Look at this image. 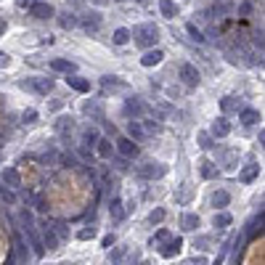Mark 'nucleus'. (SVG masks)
<instances>
[{
    "label": "nucleus",
    "mask_w": 265,
    "mask_h": 265,
    "mask_svg": "<svg viewBox=\"0 0 265 265\" xmlns=\"http://www.w3.org/2000/svg\"><path fill=\"white\" fill-rule=\"evenodd\" d=\"M130 37H135V45L151 50L156 45V40H159V30H156L154 24H140V27H135V30L130 32Z\"/></svg>",
    "instance_id": "obj_1"
},
{
    "label": "nucleus",
    "mask_w": 265,
    "mask_h": 265,
    "mask_svg": "<svg viewBox=\"0 0 265 265\" xmlns=\"http://www.w3.org/2000/svg\"><path fill=\"white\" fill-rule=\"evenodd\" d=\"M21 88L32 90L37 95H48L53 90V80H48V77H30V80H21Z\"/></svg>",
    "instance_id": "obj_2"
},
{
    "label": "nucleus",
    "mask_w": 265,
    "mask_h": 265,
    "mask_svg": "<svg viewBox=\"0 0 265 265\" xmlns=\"http://www.w3.org/2000/svg\"><path fill=\"white\" fill-rule=\"evenodd\" d=\"M24 223H27V239H30V249H35V255L43 257V255H45V247H43L40 236L35 234V225H32V215H30V212H24Z\"/></svg>",
    "instance_id": "obj_3"
},
{
    "label": "nucleus",
    "mask_w": 265,
    "mask_h": 265,
    "mask_svg": "<svg viewBox=\"0 0 265 265\" xmlns=\"http://www.w3.org/2000/svg\"><path fill=\"white\" fill-rule=\"evenodd\" d=\"M178 75H180V80H183L188 88H196V85H199V72H196L194 64H180V72H178Z\"/></svg>",
    "instance_id": "obj_4"
},
{
    "label": "nucleus",
    "mask_w": 265,
    "mask_h": 265,
    "mask_svg": "<svg viewBox=\"0 0 265 265\" xmlns=\"http://www.w3.org/2000/svg\"><path fill=\"white\" fill-rule=\"evenodd\" d=\"M167 172V167L162 165V162H146L143 167H140V175L143 178H162Z\"/></svg>",
    "instance_id": "obj_5"
},
{
    "label": "nucleus",
    "mask_w": 265,
    "mask_h": 265,
    "mask_svg": "<svg viewBox=\"0 0 265 265\" xmlns=\"http://www.w3.org/2000/svg\"><path fill=\"white\" fill-rule=\"evenodd\" d=\"M127 138L135 140V143H143V140L149 138V135H146L143 125H140L138 120H130V122H127Z\"/></svg>",
    "instance_id": "obj_6"
},
{
    "label": "nucleus",
    "mask_w": 265,
    "mask_h": 265,
    "mask_svg": "<svg viewBox=\"0 0 265 265\" xmlns=\"http://www.w3.org/2000/svg\"><path fill=\"white\" fill-rule=\"evenodd\" d=\"M117 151H120V154L125 156V159H130V156L138 154V143H135V140H130V138L125 135V138L117 140Z\"/></svg>",
    "instance_id": "obj_7"
},
{
    "label": "nucleus",
    "mask_w": 265,
    "mask_h": 265,
    "mask_svg": "<svg viewBox=\"0 0 265 265\" xmlns=\"http://www.w3.org/2000/svg\"><path fill=\"white\" fill-rule=\"evenodd\" d=\"M228 133H231V122L225 120V117H218V120L212 122V130H210V135H212V138H225Z\"/></svg>",
    "instance_id": "obj_8"
},
{
    "label": "nucleus",
    "mask_w": 265,
    "mask_h": 265,
    "mask_svg": "<svg viewBox=\"0 0 265 265\" xmlns=\"http://www.w3.org/2000/svg\"><path fill=\"white\" fill-rule=\"evenodd\" d=\"M30 14L35 16V19H50V16H56V11H53L50 3H35L30 8Z\"/></svg>",
    "instance_id": "obj_9"
},
{
    "label": "nucleus",
    "mask_w": 265,
    "mask_h": 265,
    "mask_svg": "<svg viewBox=\"0 0 265 265\" xmlns=\"http://www.w3.org/2000/svg\"><path fill=\"white\" fill-rule=\"evenodd\" d=\"M162 59H165V53H162L159 48H151V50H146V53L140 56V64L143 66H156Z\"/></svg>",
    "instance_id": "obj_10"
},
{
    "label": "nucleus",
    "mask_w": 265,
    "mask_h": 265,
    "mask_svg": "<svg viewBox=\"0 0 265 265\" xmlns=\"http://www.w3.org/2000/svg\"><path fill=\"white\" fill-rule=\"evenodd\" d=\"M66 85L75 88L77 93H88L90 90V82L85 80V77H77V75H66Z\"/></svg>",
    "instance_id": "obj_11"
},
{
    "label": "nucleus",
    "mask_w": 265,
    "mask_h": 265,
    "mask_svg": "<svg viewBox=\"0 0 265 265\" xmlns=\"http://www.w3.org/2000/svg\"><path fill=\"white\" fill-rule=\"evenodd\" d=\"M82 27H85L88 32H98V27H101V14H98V11H90V14H85Z\"/></svg>",
    "instance_id": "obj_12"
},
{
    "label": "nucleus",
    "mask_w": 265,
    "mask_h": 265,
    "mask_svg": "<svg viewBox=\"0 0 265 265\" xmlns=\"http://www.w3.org/2000/svg\"><path fill=\"white\" fill-rule=\"evenodd\" d=\"M50 69L64 72V75H75V69H77V66L72 64V61H66V59H53V61H50Z\"/></svg>",
    "instance_id": "obj_13"
},
{
    "label": "nucleus",
    "mask_w": 265,
    "mask_h": 265,
    "mask_svg": "<svg viewBox=\"0 0 265 265\" xmlns=\"http://www.w3.org/2000/svg\"><path fill=\"white\" fill-rule=\"evenodd\" d=\"M43 247L45 249H56V247H59V236H56V231L48 228V225L43 228Z\"/></svg>",
    "instance_id": "obj_14"
},
{
    "label": "nucleus",
    "mask_w": 265,
    "mask_h": 265,
    "mask_svg": "<svg viewBox=\"0 0 265 265\" xmlns=\"http://www.w3.org/2000/svg\"><path fill=\"white\" fill-rule=\"evenodd\" d=\"M180 247H183V241H180V239L165 241V247H162V257H175L178 252H180Z\"/></svg>",
    "instance_id": "obj_15"
},
{
    "label": "nucleus",
    "mask_w": 265,
    "mask_h": 265,
    "mask_svg": "<svg viewBox=\"0 0 265 265\" xmlns=\"http://www.w3.org/2000/svg\"><path fill=\"white\" fill-rule=\"evenodd\" d=\"M95 149H98V156H104V159H111V151H114V146H111L109 138H98Z\"/></svg>",
    "instance_id": "obj_16"
},
{
    "label": "nucleus",
    "mask_w": 265,
    "mask_h": 265,
    "mask_svg": "<svg viewBox=\"0 0 265 265\" xmlns=\"http://www.w3.org/2000/svg\"><path fill=\"white\" fill-rule=\"evenodd\" d=\"M228 202H231V194H228V191H223V188L215 191V194L210 196V204H212V207H225Z\"/></svg>",
    "instance_id": "obj_17"
},
{
    "label": "nucleus",
    "mask_w": 265,
    "mask_h": 265,
    "mask_svg": "<svg viewBox=\"0 0 265 265\" xmlns=\"http://www.w3.org/2000/svg\"><path fill=\"white\" fill-rule=\"evenodd\" d=\"M140 111H143V104H140L138 98H127L125 101V114L127 117H138Z\"/></svg>",
    "instance_id": "obj_18"
},
{
    "label": "nucleus",
    "mask_w": 265,
    "mask_h": 265,
    "mask_svg": "<svg viewBox=\"0 0 265 265\" xmlns=\"http://www.w3.org/2000/svg\"><path fill=\"white\" fill-rule=\"evenodd\" d=\"M239 122L249 127V125H255V122H260V114H257L255 109H244V111L239 114Z\"/></svg>",
    "instance_id": "obj_19"
},
{
    "label": "nucleus",
    "mask_w": 265,
    "mask_h": 265,
    "mask_svg": "<svg viewBox=\"0 0 265 265\" xmlns=\"http://www.w3.org/2000/svg\"><path fill=\"white\" fill-rule=\"evenodd\" d=\"M109 212H111L114 220H122V218H125V210H122V199H120V196H114V199L109 202Z\"/></svg>",
    "instance_id": "obj_20"
},
{
    "label": "nucleus",
    "mask_w": 265,
    "mask_h": 265,
    "mask_svg": "<svg viewBox=\"0 0 265 265\" xmlns=\"http://www.w3.org/2000/svg\"><path fill=\"white\" fill-rule=\"evenodd\" d=\"M199 215H194V212H186V215H183V220H180V225H183V228L186 231H196V228H199Z\"/></svg>",
    "instance_id": "obj_21"
},
{
    "label": "nucleus",
    "mask_w": 265,
    "mask_h": 265,
    "mask_svg": "<svg viewBox=\"0 0 265 265\" xmlns=\"http://www.w3.org/2000/svg\"><path fill=\"white\" fill-rule=\"evenodd\" d=\"M159 11H162L165 19H172V16L178 14V5L172 3V0H159Z\"/></svg>",
    "instance_id": "obj_22"
},
{
    "label": "nucleus",
    "mask_w": 265,
    "mask_h": 265,
    "mask_svg": "<svg viewBox=\"0 0 265 265\" xmlns=\"http://www.w3.org/2000/svg\"><path fill=\"white\" fill-rule=\"evenodd\" d=\"M3 180L11 186V188H19L21 186V180H19V172L14 170V167H5V172H3Z\"/></svg>",
    "instance_id": "obj_23"
},
{
    "label": "nucleus",
    "mask_w": 265,
    "mask_h": 265,
    "mask_svg": "<svg viewBox=\"0 0 265 265\" xmlns=\"http://www.w3.org/2000/svg\"><path fill=\"white\" fill-rule=\"evenodd\" d=\"M72 127H75V120H72V117H59V122H56V130H59L61 135L72 133Z\"/></svg>",
    "instance_id": "obj_24"
},
{
    "label": "nucleus",
    "mask_w": 265,
    "mask_h": 265,
    "mask_svg": "<svg viewBox=\"0 0 265 265\" xmlns=\"http://www.w3.org/2000/svg\"><path fill=\"white\" fill-rule=\"evenodd\" d=\"M223 111L225 114H231V111H239V98H234V95H225V98L220 101Z\"/></svg>",
    "instance_id": "obj_25"
},
{
    "label": "nucleus",
    "mask_w": 265,
    "mask_h": 265,
    "mask_svg": "<svg viewBox=\"0 0 265 265\" xmlns=\"http://www.w3.org/2000/svg\"><path fill=\"white\" fill-rule=\"evenodd\" d=\"M257 172H260V165H247L244 172H241V180H244V183H252V180L257 178Z\"/></svg>",
    "instance_id": "obj_26"
},
{
    "label": "nucleus",
    "mask_w": 265,
    "mask_h": 265,
    "mask_svg": "<svg viewBox=\"0 0 265 265\" xmlns=\"http://www.w3.org/2000/svg\"><path fill=\"white\" fill-rule=\"evenodd\" d=\"M82 143H85V149L88 146H95L98 143V133H95L93 127H85V130H82Z\"/></svg>",
    "instance_id": "obj_27"
},
{
    "label": "nucleus",
    "mask_w": 265,
    "mask_h": 265,
    "mask_svg": "<svg viewBox=\"0 0 265 265\" xmlns=\"http://www.w3.org/2000/svg\"><path fill=\"white\" fill-rule=\"evenodd\" d=\"M212 225H215V228H228V225H231V215H228V212H218V215L212 218Z\"/></svg>",
    "instance_id": "obj_28"
},
{
    "label": "nucleus",
    "mask_w": 265,
    "mask_h": 265,
    "mask_svg": "<svg viewBox=\"0 0 265 265\" xmlns=\"http://www.w3.org/2000/svg\"><path fill=\"white\" fill-rule=\"evenodd\" d=\"M59 24L64 27V30H72V27H77V24H80V19H77L75 14H64V16L59 19Z\"/></svg>",
    "instance_id": "obj_29"
},
{
    "label": "nucleus",
    "mask_w": 265,
    "mask_h": 265,
    "mask_svg": "<svg viewBox=\"0 0 265 265\" xmlns=\"http://www.w3.org/2000/svg\"><path fill=\"white\" fill-rule=\"evenodd\" d=\"M117 45H125L127 40H130V30H125V27H120V30H114V37H111Z\"/></svg>",
    "instance_id": "obj_30"
},
{
    "label": "nucleus",
    "mask_w": 265,
    "mask_h": 265,
    "mask_svg": "<svg viewBox=\"0 0 265 265\" xmlns=\"http://www.w3.org/2000/svg\"><path fill=\"white\" fill-rule=\"evenodd\" d=\"M215 175H218V167L210 159H204L202 162V178H215Z\"/></svg>",
    "instance_id": "obj_31"
},
{
    "label": "nucleus",
    "mask_w": 265,
    "mask_h": 265,
    "mask_svg": "<svg viewBox=\"0 0 265 265\" xmlns=\"http://www.w3.org/2000/svg\"><path fill=\"white\" fill-rule=\"evenodd\" d=\"M101 82H104V88H125L120 82V77H114V75H106V77H101Z\"/></svg>",
    "instance_id": "obj_32"
},
{
    "label": "nucleus",
    "mask_w": 265,
    "mask_h": 265,
    "mask_svg": "<svg viewBox=\"0 0 265 265\" xmlns=\"http://www.w3.org/2000/svg\"><path fill=\"white\" fill-rule=\"evenodd\" d=\"M140 125H143L146 135H149V133H159V130H162V125H159V122H156V120H143V122H140Z\"/></svg>",
    "instance_id": "obj_33"
},
{
    "label": "nucleus",
    "mask_w": 265,
    "mask_h": 265,
    "mask_svg": "<svg viewBox=\"0 0 265 265\" xmlns=\"http://www.w3.org/2000/svg\"><path fill=\"white\" fill-rule=\"evenodd\" d=\"M82 111H85V114H93L95 120H101V109H98V104H95V101L85 104V106H82Z\"/></svg>",
    "instance_id": "obj_34"
},
{
    "label": "nucleus",
    "mask_w": 265,
    "mask_h": 265,
    "mask_svg": "<svg viewBox=\"0 0 265 265\" xmlns=\"http://www.w3.org/2000/svg\"><path fill=\"white\" fill-rule=\"evenodd\" d=\"M186 32H188V35L194 37L196 43H204V35H202V32L196 30V24H186Z\"/></svg>",
    "instance_id": "obj_35"
},
{
    "label": "nucleus",
    "mask_w": 265,
    "mask_h": 265,
    "mask_svg": "<svg viewBox=\"0 0 265 265\" xmlns=\"http://www.w3.org/2000/svg\"><path fill=\"white\" fill-rule=\"evenodd\" d=\"M21 120H24V125H35V122H37V111L35 109H27L24 114H21Z\"/></svg>",
    "instance_id": "obj_36"
},
{
    "label": "nucleus",
    "mask_w": 265,
    "mask_h": 265,
    "mask_svg": "<svg viewBox=\"0 0 265 265\" xmlns=\"http://www.w3.org/2000/svg\"><path fill=\"white\" fill-rule=\"evenodd\" d=\"M199 146L202 149H212V146H215L212 143V135L210 133H199Z\"/></svg>",
    "instance_id": "obj_37"
},
{
    "label": "nucleus",
    "mask_w": 265,
    "mask_h": 265,
    "mask_svg": "<svg viewBox=\"0 0 265 265\" xmlns=\"http://www.w3.org/2000/svg\"><path fill=\"white\" fill-rule=\"evenodd\" d=\"M93 236H95V228H93V225H88V228H82L80 234H77V239H80V241H88V239H93Z\"/></svg>",
    "instance_id": "obj_38"
},
{
    "label": "nucleus",
    "mask_w": 265,
    "mask_h": 265,
    "mask_svg": "<svg viewBox=\"0 0 265 265\" xmlns=\"http://www.w3.org/2000/svg\"><path fill=\"white\" fill-rule=\"evenodd\" d=\"M162 220H165V210H162V207H159V210H154V212L149 215V223H151V225H154V223H162Z\"/></svg>",
    "instance_id": "obj_39"
},
{
    "label": "nucleus",
    "mask_w": 265,
    "mask_h": 265,
    "mask_svg": "<svg viewBox=\"0 0 265 265\" xmlns=\"http://www.w3.org/2000/svg\"><path fill=\"white\" fill-rule=\"evenodd\" d=\"M16 249L21 252V257H24V260H27V257H30V252H27V249H30V247L24 244V239H21V236H19V239H16Z\"/></svg>",
    "instance_id": "obj_40"
},
{
    "label": "nucleus",
    "mask_w": 265,
    "mask_h": 265,
    "mask_svg": "<svg viewBox=\"0 0 265 265\" xmlns=\"http://www.w3.org/2000/svg\"><path fill=\"white\" fill-rule=\"evenodd\" d=\"M257 225H263V212H260V215H257L255 220L249 223V234H257Z\"/></svg>",
    "instance_id": "obj_41"
},
{
    "label": "nucleus",
    "mask_w": 265,
    "mask_h": 265,
    "mask_svg": "<svg viewBox=\"0 0 265 265\" xmlns=\"http://www.w3.org/2000/svg\"><path fill=\"white\" fill-rule=\"evenodd\" d=\"M0 199L8 202V204H14V194H11V191H5V188H0Z\"/></svg>",
    "instance_id": "obj_42"
},
{
    "label": "nucleus",
    "mask_w": 265,
    "mask_h": 265,
    "mask_svg": "<svg viewBox=\"0 0 265 265\" xmlns=\"http://www.w3.org/2000/svg\"><path fill=\"white\" fill-rule=\"evenodd\" d=\"M156 241H170V234H167L165 228H159L156 231Z\"/></svg>",
    "instance_id": "obj_43"
},
{
    "label": "nucleus",
    "mask_w": 265,
    "mask_h": 265,
    "mask_svg": "<svg viewBox=\"0 0 265 265\" xmlns=\"http://www.w3.org/2000/svg\"><path fill=\"white\" fill-rule=\"evenodd\" d=\"M77 154H80L82 159H93V154H90V149H85V146H80V149H77Z\"/></svg>",
    "instance_id": "obj_44"
},
{
    "label": "nucleus",
    "mask_w": 265,
    "mask_h": 265,
    "mask_svg": "<svg viewBox=\"0 0 265 265\" xmlns=\"http://www.w3.org/2000/svg\"><path fill=\"white\" fill-rule=\"evenodd\" d=\"M8 64H11V56L0 50V69H3V66H8Z\"/></svg>",
    "instance_id": "obj_45"
},
{
    "label": "nucleus",
    "mask_w": 265,
    "mask_h": 265,
    "mask_svg": "<svg viewBox=\"0 0 265 265\" xmlns=\"http://www.w3.org/2000/svg\"><path fill=\"white\" fill-rule=\"evenodd\" d=\"M111 257H114V260H122V257H125V247H117V249H114V255H111Z\"/></svg>",
    "instance_id": "obj_46"
},
{
    "label": "nucleus",
    "mask_w": 265,
    "mask_h": 265,
    "mask_svg": "<svg viewBox=\"0 0 265 265\" xmlns=\"http://www.w3.org/2000/svg\"><path fill=\"white\" fill-rule=\"evenodd\" d=\"M210 244V239H207V236H199V239L194 241V247H207Z\"/></svg>",
    "instance_id": "obj_47"
},
{
    "label": "nucleus",
    "mask_w": 265,
    "mask_h": 265,
    "mask_svg": "<svg viewBox=\"0 0 265 265\" xmlns=\"http://www.w3.org/2000/svg\"><path fill=\"white\" fill-rule=\"evenodd\" d=\"M188 265H207V260H204V257H194Z\"/></svg>",
    "instance_id": "obj_48"
},
{
    "label": "nucleus",
    "mask_w": 265,
    "mask_h": 265,
    "mask_svg": "<svg viewBox=\"0 0 265 265\" xmlns=\"http://www.w3.org/2000/svg\"><path fill=\"white\" fill-rule=\"evenodd\" d=\"M3 32H5V21L0 19V35H3Z\"/></svg>",
    "instance_id": "obj_49"
},
{
    "label": "nucleus",
    "mask_w": 265,
    "mask_h": 265,
    "mask_svg": "<svg viewBox=\"0 0 265 265\" xmlns=\"http://www.w3.org/2000/svg\"><path fill=\"white\" fill-rule=\"evenodd\" d=\"M114 3H125V0H114Z\"/></svg>",
    "instance_id": "obj_50"
},
{
    "label": "nucleus",
    "mask_w": 265,
    "mask_h": 265,
    "mask_svg": "<svg viewBox=\"0 0 265 265\" xmlns=\"http://www.w3.org/2000/svg\"><path fill=\"white\" fill-rule=\"evenodd\" d=\"M135 3H143V0H135Z\"/></svg>",
    "instance_id": "obj_51"
},
{
    "label": "nucleus",
    "mask_w": 265,
    "mask_h": 265,
    "mask_svg": "<svg viewBox=\"0 0 265 265\" xmlns=\"http://www.w3.org/2000/svg\"><path fill=\"white\" fill-rule=\"evenodd\" d=\"M109 265H111V263H109Z\"/></svg>",
    "instance_id": "obj_52"
}]
</instances>
